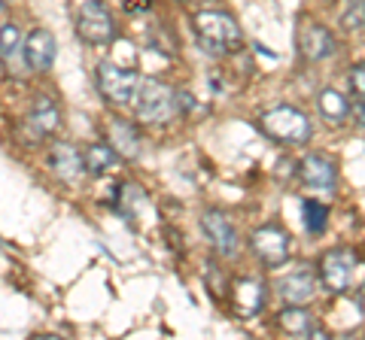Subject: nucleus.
Returning <instances> with one entry per match:
<instances>
[{
    "label": "nucleus",
    "instance_id": "f257e3e1",
    "mask_svg": "<svg viewBox=\"0 0 365 340\" xmlns=\"http://www.w3.org/2000/svg\"><path fill=\"white\" fill-rule=\"evenodd\" d=\"M192 25H195V37L207 55H232L244 46V31L225 9H204Z\"/></svg>",
    "mask_w": 365,
    "mask_h": 340
},
{
    "label": "nucleus",
    "instance_id": "f03ea898",
    "mask_svg": "<svg viewBox=\"0 0 365 340\" xmlns=\"http://www.w3.org/2000/svg\"><path fill=\"white\" fill-rule=\"evenodd\" d=\"M259 128L265 131L271 140L287 143V146L307 143V140H311V134H314L311 119H307L299 107H289V104H280V107L265 110L259 116Z\"/></svg>",
    "mask_w": 365,
    "mask_h": 340
},
{
    "label": "nucleus",
    "instance_id": "7ed1b4c3",
    "mask_svg": "<svg viewBox=\"0 0 365 340\" xmlns=\"http://www.w3.org/2000/svg\"><path fill=\"white\" fill-rule=\"evenodd\" d=\"M134 112L140 122H170L180 112L177 92L158 79H140V88L134 95Z\"/></svg>",
    "mask_w": 365,
    "mask_h": 340
},
{
    "label": "nucleus",
    "instance_id": "20e7f679",
    "mask_svg": "<svg viewBox=\"0 0 365 340\" xmlns=\"http://www.w3.org/2000/svg\"><path fill=\"white\" fill-rule=\"evenodd\" d=\"M95 83L107 104L125 107V104H134V95H137V88H140V73L125 70V67L113 64V61H101L95 70Z\"/></svg>",
    "mask_w": 365,
    "mask_h": 340
},
{
    "label": "nucleus",
    "instance_id": "39448f33",
    "mask_svg": "<svg viewBox=\"0 0 365 340\" xmlns=\"http://www.w3.org/2000/svg\"><path fill=\"white\" fill-rule=\"evenodd\" d=\"M76 33L88 46H107L116 40V21H113L110 9L101 0H86L76 9Z\"/></svg>",
    "mask_w": 365,
    "mask_h": 340
},
{
    "label": "nucleus",
    "instance_id": "423d86ee",
    "mask_svg": "<svg viewBox=\"0 0 365 340\" xmlns=\"http://www.w3.org/2000/svg\"><path fill=\"white\" fill-rule=\"evenodd\" d=\"M356 265H359V258H356V253H353V249H347V246L329 249V253L319 258V282H323V289H326L329 294L347 292Z\"/></svg>",
    "mask_w": 365,
    "mask_h": 340
},
{
    "label": "nucleus",
    "instance_id": "0eeeda50",
    "mask_svg": "<svg viewBox=\"0 0 365 340\" xmlns=\"http://www.w3.org/2000/svg\"><path fill=\"white\" fill-rule=\"evenodd\" d=\"M250 243H253V253L259 255V262L265 267H280L287 265L289 258V234L277 228V225H262L250 234Z\"/></svg>",
    "mask_w": 365,
    "mask_h": 340
},
{
    "label": "nucleus",
    "instance_id": "6e6552de",
    "mask_svg": "<svg viewBox=\"0 0 365 340\" xmlns=\"http://www.w3.org/2000/svg\"><path fill=\"white\" fill-rule=\"evenodd\" d=\"M201 231H204V237H207V243H210V249L216 255L232 258L237 253V231H235V225L225 213L207 210L201 216Z\"/></svg>",
    "mask_w": 365,
    "mask_h": 340
},
{
    "label": "nucleus",
    "instance_id": "1a4fd4ad",
    "mask_svg": "<svg viewBox=\"0 0 365 340\" xmlns=\"http://www.w3.org/2000/svg\"><path fill=\"white\" fill-rule=\"evenodd\" d=\"M55 55H58V43H55V33L46 31V28H34V31L28 33V40H25V61H28V70H34V73L52 70Z\"/></svg>",
    "mask_w": 365,
    "mask_h": 340
},
{
    "label": "nucleus",
    "instance_id": "9d476101",
    "mask_svg": "<svg viewBox=\"0 0 365 340\" xmlns=\"http://www.w3.org/2000/svg\"><path fill=\"white\" fill-rule=\"evenodd\" d=\"M299 174L304 179V186H311L317 191H335L338 186V167L332 158H326V155H304L302 158V164H299Z\"/></svg>",
    "mask_w": 365,
    "mask_h": 340
},
{
    "label": "nucleus",
    "instance_id": "9b49d317",
    "mask_svg": "<svg viewBox=\"0 0 365 340\" xmlns=\"http://www.w3.org/2000/svg\"><path fill=\"white\" fill-rule=\"evenodd\" d=\"M299 49L304 55V61H326L329 55H335L338 40L329 28L311 21V25H304L302 33H299Z\"/></svg>",
    "mask_w": 365,
    "mask_h": 340
},
{
    "label": "nucleus",
    "instance_id": "f8f14e48",
    "mask_svg": "<svg viewBox=\"0 0 365 340\" xmlns=\"http://www.w3.org/2000/svg\"><path fill=\"white\" fill-rule=\"evenodd\" d=\"M232 304L237 316H256L262 307H265V282L256 280V277H241L235 280L232 286Z\"/></svg>",
    "mask_w": 365,
    "mask_h": 340
},
{
    "label": "nucleus",
    "instance_id": "ddd939ff",
    "mask_svg": "<svg viewBox=\"0 0 365 340\" xmlns=\"http://www.w3.org/2000/svg\"><path fill=\"white\" fill-rule=\"evenodd\" d=\"M0 64L6 67L9 76H21L25 73V40L16 25H4L0 28Z\"/></svg>",
    "mask_w": 365,
    "mask_h": 340
},
{
    "label": "nucleus",
    "instance_id": "4468645a",
    "mask_svg": "<svg viewBox=\"0 0 365 340\" xmlns=\"http://www.w3.org/2000/svg\"><path fill=\"white\" fill-rule=\"evenodd\" d=\"M58 124H61V110H58V104H55L49 95H40V97L31 104L28 131L34 134V137H49V134L58 131Z\"/></svg>",
    "mask_w": 365,
    "mask_h": 340
},
{
    "label": "nucleus",
    "instance_id": "2eb2a0df",
    "mask_svg": "<svg viewBox=\"0 0 365 340\" xmlns=\"http://www.w3.org/2000/svg\"><path fill=\"white\" fill-rule=\"evenodd\" d=\"M277 294L287 304H307L317 294V277L311 270H292L277 282Z\"/></svg>",
    "mask_w": 365,
    "mask_h": 340
},
{
    "label": "nucleus",
    "instance_id": "dca6fc26",
    "mask_svg": "<svg viewBox=\"0 0 365 340\" xmlns=\"http://www.w3.org/2000/svg\"><path fill=\"white\" fill-rule=\"evenodd\" d=\"M280 328L292 337H326L323 328L317 325L314 313L304 310V304H289L287 310H280Z\"/></svg>",
    "mask_w": 365,
    "mask_h": 340
},
{
    "label": "nucleus",
    "instance_id": "f3484780",
    "mask_svg": "<svg viewBox=\"0 0 365 340\" xmlns=\"http://www.w3.org/2000/svg\"><path fill=\"white\" fill-rule=\"evenodd\" d=\"M49 167H52L55 176H61V179L71 183V179H76L86 170L83 152H79L76 146H71V143H55L49 149Z\"/></svg>",
    "mask_w": 365,
    "mask_h": 340
},
{
    "label": "nucleus",
    "instance_id": "a211bd4d",
    "mask_svg": "<svg viewBox=\"0 0 365 340\" xmlns=\"http://www.w3.org/2000/svg\"><path fill=\"white\" fill-rule=\"evenodd\" d=\"M83 164H86V170L91 176H104L119 164V152L113 149L110 143H91L83 152Z\"/></svg>",
    "mask_w": 365,
    "mask_h": 340
},
{
    "label": "nucleus",
    "instance_id": "6ab92c4d",
    "mask_svg": "<svg viewBox=\"0 0 365 340\" xmlns=\"http://www.w3.org/2000/svg\"><path fill=\"white\" fill-rule=\"evenodd\" d=\"M110 146L122 158H137L140 155V134L134 131L131 122H113L110 124Z\"/></svg>",
    "mask_w": 365,
    "mask_h": 340
},
{
    "label": "nucleus",
    "instance_id": "aec40b11",
    "mask_svg": "<svg viewBox=\"0 0 365 340\" xmlns=\"http://www.w3.org/2000/svg\"><path fill=\"white\" fill-rule=\"evenodd\" d=\"M317 107H319V112H323V119L332 122V124H344L347 116H350L347 97L341 92H335V88H323L319 97H317Z\"/></svg>",
    "mask_w": 365,
    "mask_h": 340
},
{
    "label": "nucleus",
    "instance_id": "412c9836",
    "mask_svg": "<svg viewBox=\"0 0 365 340\" xmlns=\"http://www.w3.org/2000/svg\"><path fill=\"white\" fill-rule=\"evenodd\" d=\"M302 222H304V231L323 234V231H326V225H329V210H326L319 201L307 198V201L302 203Z\"/></svg>",
    "mask_w": 365,
    "mask_h": 340
},
{
    "label": "nucleus",
    "instance_id": "4be33fe9",
    "mask_svg": "<svg viewBox=\"0 0 365 340\" xmlns=\"http://www.w3.org/2000/svg\"><path fill=\"white\" fill-rule=\"evenodd\" d=\"M347 31H359L365 25V0H347V9L341 16Z\"/></svg>",
    "mask_w": 365,
    "mask_h": 340
},
{
    "label": "nucleus",
    "instance_id": "5701e85b",
    "mask_svg": "<svg viewBox=\"0 0 365 340\" xmlns=\"http://www.w3.org/2000/svg\"><path fill=\"white\" fill-rule=\"evenodd\" d=\"M350 92L356 95V100L365 104V61L350 67Z\"/></svg>",
    "mask_w": 365,
    "mask_h": 340
},
{
    "label": "nucleus",
    "instance_id": "b1692460",
    "mask_svg": "<svg viewBox=\"0 0 365 340\" xmlns=\"http://www.w3.org/2000/svg\"><path fill=\"white\" fill-rule=\"evenodd\" d=\"M125 9H128V13H146L150 0H125Z\"/></svg>",
    "mask_w": 365,
    "mask_h": 340
},
{
    "label": "nucleus",
    "instance_id": "393cba45",
    "mask_svg": "<svg viewBox=\"0 0 365 340\" xmlns=\"http://www.w3.org/2000/svg\"><path fill=\"white\" fill-rule=\"evenodd\" d=\"M353 119H356V122L362 124V128H365V104H362V100H359L356 107H353Z\"/></svg>",
    "mask_w": 365,
    "mask_h": 340
},
{
    "label": "nucleus",
    "instance_id": "a878e982",
    "mask_svg": "<svg viewBox=\"0 0 365 340\" xmlns=\"http://www.w3.org/2000/svg\"><path fill=\"white\" fill-rule=\"evenodd\" d=\"M356 304H359V310H362V316H365V282H362L359 292H356Z\"/></svg>",
    "mask_w": 365,
    "mask_h": 340
}]
</instances>
